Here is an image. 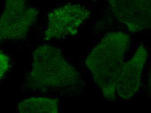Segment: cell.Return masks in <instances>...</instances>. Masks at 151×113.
Returning <instances> with one entry per match:
<instances>
[{"label": "cell", "mask_w": 151, "mask_h": 113, "mask_svg": "<svg viewBox=\"0 0 151 113\" xmlns=\"http://www.w3.org/2000/svg\"><path fill=\"white\" fill-rule=\"evenodd\" d=\"M131 41L130 36L125 33H108L86 60V65L106 99H115L117 82Z\"/></svg>", "instance_id": "cell-1"}, {"label": "cell", "mask_w": 151, "mask_h": 113, "mask_svg": "<svg viewBox=\"0 0 151 113\" xmlns=\"http://www.w3.org/2000/svg\"><path fill=\"white\" fill-rule=\"evenodd\" d=\"M80 78L77 70L65 60L58 48L42 45L33 52L32 69L27 77L31 90L45 91L74 88L80 83Z\"/></svg>", "instance_id": "cell-2"}, {"label": "cell", "mask_w": 151, "mask_h": 113, "mask_svg": "<svg viewBox=\"0 0 151 113\" xmlns=\"http://www.w3.org/2000/svg\"><path fill=\"white\" fill-rule=\"evenodd\" d=\"M39 11L24 0H8L0 17V41L23 38L37 19Z\"/></svg>", "instance_id": "cell-3"}, {"label": "cell", "mask_w": 151, "mask_h": 113, "mask_svg": "<svg viewBox=\"0 0 151 113\" xmlns=\"http://www.w3.org/2000/svg\"><path fill=\"white\" fill-rule=\"evenodd\" d=\"M91 12L80 4H68L54 9L48 15L46 40L74 35L90 17Z\"/></svg>", "instance_id": "cell-4"}, {"label": "cell", "mask_w": 151, "mask_h": 113, "mask_svg": "<svg viewBox=\"0 0 151 113\" xmlns=\"http://www.w3.org/2000/svg\"><path fill=\"white\" fill-rule=\"evenodd\" d=\"M109 3L114 14L132 32L150 28V1L112 0Z\"/></svg>", "instance_id": "cell-5"}, {"label": "cell", "mask_w": 151, "mask_h": 113, "mask_svg": "<svg viewBox=\"0 0 151 113\" xmlns=\"http://www.w3.org/2000/svg\"><path fill=\"white\" fill-rule=\"evenodd\" d=\"M147 57L146 48L141 45L132 58L124 64L116 87V91L122 99H130L139 90L142 70Z\"/></svg>", "instance_id": "cell-6"}, {"label": "cell", "mask_w": 151, "mask_h": 113, "mask_svg": "<svg viewBox=\"0 0 151 113\" xmlns=\"http://www.w3.org/2000/svg\"><path fill=\"white\" fill-rule=\"evenodd\" d=\"M58 100L46 97H31L19 104V113H59Z\"/></svg>", "instance_id": "cell-7"}, {"label": "cell", "mask_w": 151, "mask_h": 113, "mask_svg": "<svg viewBox=\"0 0 151 113\" xmlns=\"http://www.w3.org/2000/svg\"><path fill=\"white\" fill-rule=\"evenodd\" d=\"M9 66V58L8 56L0 54V79L8 70Z\"/></svg>", "instance_id": "cell-8"}]
</instances>
